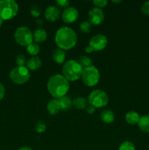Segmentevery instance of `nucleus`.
I'll return each instance as SVG.
<instances>
[{
  "mask_svg": "<svg viewBox=\"0 0 149 150\" xmlns=\"http://www.w3.org/2000/svg\"><path fill=\"white\" fill-rule=\"evenodd\" d=\"M47 87L49 93L53 98L58 99L65 96L69 91L70 83L69 81L63 75L56 74L50 78Z\"/></svg>",
  "mask_w": 149,
  "mask_h": 150,
  "instance_id": "f257e3e1",
  "label": "nucleus"
},
{
  "mask_svg": "<svg viewBox=\"0 0 149 150\" xmlns=\"http://www.w3.org/2000/svg\"><path fill=\"white\" fill-rule=\"evenodd\" d=\"M77 35L72 28L63 26L56 32L55 42L57 46L62 50H70L77 43Z\"/></svg>",
  "mask_w": 149,
  "mask_h": 150,
  "instance_id": "f03ea898",
  "label": "nucleus"
},
{
  "mask_svg": "<svg viewBox=\"0 0 149 150\" xmlns=\"http://www.w3.org/2000/svg\"><path fill=\"white\" fill-rule=\"evenodd\" d=\"M83 70L81 66L74 60H69L62 67V74L70 81H77L81 77Z\"/></svg>",
  "mask_w": 149,
  "mask_h": 150,
  "instance_id": "7ed1b4c3",
  "label": "nucleus"
},
{
  "mask_svg": "<svg viewBox=\"0 0 149 150\" xmlns=\"http://www.w3.org/2000/svg\"><path fill=\"white\" fill-rule=\"evenodd\" d=\"M18 12V5L13 0L0 1V18L3 21L13 18Z\"/></svg>",
  "mask_w": 149,
  "mask_h": 150,
  "instance_id": "20e7f679",
  "label": "nucleus"
},
{
  "mask_svg": "<svg viewBox=\"0 0 149 150\" xmlns=\"http://www.w3.org/2000/svg\"><path fill=\"white\" fill-rule=\"evenodd\" d=\"M30 72L25 66L16 67L13 68L10 73V79L16 84H23L30 79Z\"/></svg>",
  "mask_w": 149,
  "mask_h": 150,
  "instance_id": "39448f33",
  "label": "nucleus"
},
{
  "mask_svg": "<svg viewBox=\"0 0 149 150\" xmlns=\"http://www.w3.org/2000/svg\"><path fill=\"white\" fill-rule=\"evenodd\" d=\"M109 98L105 92L96 89L91 92L89 96V103L94 108H102L108 105Z\"/></svg>",
  "mask_w": 149,
  "mask_h": 150,
  "instance_id": "423d86ee",
  "label": "nucleus"
},
{
  "mask_svg": "<svg viewBox=\"0 0 149 150\" xmlns=\"http://www.w3.org/2000/svg\"><path fill=\"white\" fill-rule=\"evenodd\" d=\"M81 78L85 84L89 86H94L99 82L100 75L98 69L92 65L83 69Z\"/></svg>",
  "mask_w": 149,
  "mask_h": 150,
  "instance_id": "0eeeda50",
  "label": "nucleus"
},
{
  "mask_svg": "<svg viewBox=\"0 0 149 150\" xmlns=\"http://www.w3.org/2000/svg\"><path fill=\"white\" fill-rule=\"evenodd\" d=\"M14 38L18 44L22 46L27 47L33 41V34L26 26H20L15 32Z\"/></svg>",
  "mask_w": 149,
  "mask_h": 150,
  "instance_id": "6e6552de",
  "label": "nucleus"
},
{
  "mask_svg": "<svg viewBox=\"0 0 149 150\" xmlns=\"http://www.w3.org/2000/svg\"><path fill=\"white\" fill-rule=\"evenodd\" d=\"M108 45V38L102 34H98L92 37L89 41V45L92 47L94 51H102Z\"/></svg>",
  "mask_w": 149,
  "mask_h": 150,
  "instance_id": "1a4fd4ad",
  "label": "nucleus"
},
{
  "mask_svg": "<svg viewBox=\"0 0 149 150\" xmlns=\"http://www.w3.org/2000/svg\"><path fill=\"white\" fill-rule=\"evenodd\" d=\"M88 18H89V21L90 22L91 24L92 23L93 25H99L105 19V14L102 9L93 7L89 10Z\"/></svg>",
  "mask_w": 149,
  "mask_h": 150,
  "instance_id": "9d476101",
  "label": "nucleus"
},
{
  "mask_svg": "<svg viewBox=\"0 0 149 150\" xmlns=\"http://www.w3.org/2000/svg\"><path fill=\"white\" fill-rule=\"evenodd\" d=\"M79 17V13L74 7H70L64 10L61 15L62 21L66 23H72L77 20Z\"/></svg>",
  "mask_w": 149,
  "mask_h": 150,
  "instance_id": "9b49d317",
  "label": "nucleus"
},
{
  "mask_svg": "<svg viewBox=\"0 0 149 150\" xmlns=\"http://www.w3.org/2000/svg\"><path fill=\"white\" fill-rule=\"evenodd\" d=\"M61 12L60 10L56 6H49L47 7L44 13L45 18L51 22H54L56 20H58L59 18Z\"/></svg>",
  "mask_w": 149,
  "mask_h": 150,
  "instance_id": "f8f14e48",
  "label": "nucleus"
},
{
  "mask_svg": "<svg viewBox=\"0 0 149 150\" xmlns=\"http://www.w3.org/2000/svg\"><path fill=\"white\" fill-rule=\"evenodd\" d=\"M47 109H48V113L51 115H55V114H58L61 111V106H60L58 100H51L47 105Z\"/></svg>",
  "mask_w": 149,
  "mask_h": 150,
  "instance_id": "ddd939ff",
  "label": "nucleus"
},
{
  "mask_svg": "<svg viewBox=\"0 0 149 150\" xmlns=\"http://www.w3.org/2000/svg\"><path fill=\"white\" fill-rule=\"evenodd\" d=\"M42 62L39 57H32L26 62V67L30 70H37L42 66Z\"/></svg>",
  "mask_w": 149,
  "mask_h": 150,
  "instance_id": "4468645a",
  "label": "nucleus"
},
{
  "mask_svg": "<svg viewBox=\"0 0 149 150\" xmlns=\"http://www.w3.org/2000/svg\"><path fill=\"white\" fill-rule=\"evenodd\" d=\"M48 37V34L45 30L42 29H38L34 31L33 34V40L35 43H42L45 42Z\"/></svg>",
  "mask_w": 149,
  "mask_h": 150,
  "instance_id": "2eb2a0df",
  "label": "nucleus"
},
{
  "mask_svg": "<svg viewBox=\"0 0 149 150\" xmlns=\"http://www.w3.org/2000/svg\"><path fill=\"white\" fill-rule=\"evenodd\" d=\"M52 58L55 62L58 64H62L66 59V54L64 50L58 48H56L52 54Z\"/></svg>",
  "mask_w": 149,
  "mask_h": 150,
  "instance_id": "dca6fc26",
  "label": "nucleus"
},
{
  "mask_svg": "<svg viewBox=\"0 0 149 150\" xmlns=\"http://www.w3.org/2000/svg\"><path fill=\"white\" fill-rule=\"evenodd\" d=\"M140 117L138 113L134 111H130L126 114L125 120L127 122L129 125L138 124Z\"/></svg>",
  "mask_w": 149,
  "mask_h": 150,
  "instance_id": "f3484780",
  "label": "nucleus"
},
{
  "mask_svg": "<svg viewBox=\"0 0 149 150\" xmlns=\"http://www.w3.org/2000/svg\"><path fill=\"white\" fill-rule=\"evenodd\" d=\"M101 120L106 124H110L115 120V114L110 110H104L101 113Z\"/></svg>",
  "mask_w": 149,
  "mask_h": 150,
  "instance_id": "a211bd4d",
  "label": "nucleus"
},
{
  "mask_svg": "<svg viewBox=\"0 0 149 150\" xmlns=\"http://www.w3.org/2000/svg\"><path fill=\"white\" fill-rule=\"evenodd\" d=\"M138 127L141 131L144 133H149V114L140 117Z\"/></svg>",
  "mask_w": 149,
  "mask_h": 150,
  "instance_id": "6ab92c4d",
  "label": "nucleus"
},
{
  "mask_svg": "<svg viewBox=\"0 0 149 150\" xmlns=\"http://www.w3.org/2000/svg\"><path fill=\"white\" fill-rule=\"evenodd\" d=\"M88 101L83 97H77L73 100L72 105L78 110H83L87 108Z\"/></svg>",
  "mask_w": 149,
  "mask_h": 150,
  "instance_id": "aec40b11",
  "label": "nucleus"
},
{
  "mask_svg": "<svg viewBox=\"0 0 149 150\" xmlns=\"http://www.w3.org/2000/svg\"><path fill=\"white\" fill-rule=\"evenodd\" d=\"M58 102H59L60 106H61V110L63 111H68L70 109L72 105V101L71 100L70 98L67 96L61 97V98H58Z\"/></svg>",
  "mask_w": 149,
  "mask_h": 150,
  "instance_id": "412c9836",
  "label": "nucleus"
},
{
  "mask_svg": "<svg viewBox=\"0 0 149 150\" xmlns=\"http://www.w3.org/2000/svg\"><path fill=\"white\" fill-rule=\"evenodd\" d=\"M77 62L82 67V68L85 69L86 67H89L92 66V59L89 57L87 56H81L79 57L77 60Z\"/></svg>",
  "mask_w": 149,
  "mask_h": 150,
  "instance_id": "4be33fe9",
  "label": "nucleus"
},
{
  "mask_svg": "<svg viewBox=\"0 0 149 150\" xmlns=\"http://www.w3.org/2000/svg\"><path fill=\"white\" fill-rule=\"evenodd\" d=\"M26 51H28V53L30 55L34 57V56L37 55L39 54V51H40V48H39V46L38 45V44L34 43V42H32L30 45H29L26 47Z\"/></svg>",
  "mask_w": 149,
  "mask_h": 150,
  "instance_id": "5701e85b",
  "label": "nucleus"
},
{
  "mask_svg": "<svg viewBox=\"0 0 149 150\" xmlns=\"http://www.w3.org/2000/svg\"><path fill=\"white\" fill-rule=\"evenodd\" d=\"M118 150H135V146L132 142L126 141L120 145Z\"/></svg>",
  "mask_w": 149,
  "mask_h": 150,
  "instance_id": "b1692460",
  "label": "nucleus"
},
{
  "mask_svg": "<svg viewBox=\"0 0 149 150\" xmlns=\"http://www.w3.org/2000/svg\"><path fill=\"white\" fill-rule=\"evenodd\" d=\"M91 29V24L89 21H83L80 23V29L84 33L90 32Z\"/></svg>",
  "mask_w": 149,
  "mask_h": 150,
  "instance_id": "393cba45",
  "label": "nucleus"
},
{
  "mask_svg": "<svg viewBox=\"0 0 149 150\" xmlns=\"http://www.w3.org/2000/svg\"><path fill=\"white\" fill-rule=\"evenodd\" d=\"M35 130L38 133H42L46 130V125L42 121H38L35 125Z\"/></svg>",
  "mask_w": 149,
  "mask_h": 150,
  "instance_id": "a878e982",
  "label": "nucleus"
},
{
  "mask_svg": "<svg viewBox=\"0 0 149 150\" xmlns=\"http://www.w3.org/2000/svg\"><path fill=\"white\" fill-rule=\"evenodd\" d=\"M30 12L32 16H34L35 18H37L40 15L41 10L37 4H33L32 6V7H31Z\"/></svg>",
  "mask_w": 149,
  "mask_h": 150,
  "instance_id": "bb28decb",
  "label": "nucleus"
},
{
  "mask_svg": "<svg viewBox=\"0 0 149 150\" xmlns=\"http://www.w3.org/2000/svg\"><path fill=\"white\" fill-rule=\"evenodd\" d=\"M15 61H16V63H17V64L18 67H22V66H24V64L26 63V57H25L24 55L20 54V55H18L16 57Z\"/></svg>",
  "mask_w": 149,
  "mask_h": 150,
  "instance_id": "cd10ccee",
  "label": "nucleus"
},
{
  "mask_svg": "<svg viewBox=\"0 0 149 150\" xmlns=\"http://www.w3.org/2000/svg\"><path fill=\"white\" fill-rule=\"evenodd\" d=\"M93 4L98 8H102V7H106L108 4V1L107 0H95L93 1Z\"/></svg>",
  "mask_w": 149,
  "mask_h": 150,
  "instance_id": "c85d7f7f",
  "label": "nucleus"
},
{
  "mask_svg": "<svg viewBox=\"0 0 149 150\" xmlns=\"http://www.w3.org/2000/svg\"><path fill=\"white\" fill-rule=\"evenodd\" d=\"M141 11L143 14L149 16V1H145L141 7Z\"/></svg>",
  "mask_w": 149,
  "mask_h": 150,
  "instance_id": "c756f323",
  "label": "nucleus"
},
{
  "mask_svg": "<svg viewBox=\"0 0 149 150\" xmlns=\"http://www.w3.org/2000/svg\"><path fill=\"white\" fill-rule=\"evenodd\" d=\"M56 3L60 7H68L70 2L68 0H57V1H56Z\"/></svg>",
  "mask_w": 149,
  "mask_h": 150,
  "instance_id": "7c9ffc66",
  "label": "nucleus"
},
{
  "mask_svg": "<svg viewBox=\"0 0 149 150\" xmlns=\"http://www.w3.org/2000/svg\"><path fill=\"white\" fill-rule=\"evenodd\" d=\"M4 94H5V89H4V87L2 83L0 82V100H2V98H4Z\"/></svg>",
  "mask_w": 149,
  "mask_h": 150,
  "instance_id": "2f4dec72",
  "label": "nucleus"
},
{
  "mask_svg": "<svg viewBox=\"0 0 149 150\" xmlns=\"http://www.w3.org/2000/svg\"><path fill=\"white\" fill-rule=\"evenodd\" d=\"M86 112L89 114H93V113L95 112V110H96V108H94L93 106L92 105H88L87 108H86Z\"/></svg>",
  "mask_w": 149,
  "mask_h": 150,
  "instance_id": "473e14b6",
  "label": "nucleus"
},
{
  "mask_svg": "<svg viewBox=\"0 0 149 150\" xmlns=\"http://www.w3.org/2000/svg\"><path fill=\"white\" fill-rule=\"evenodd\" d=\"M85 51H86V53H89V54H91V53H92L93 51H93V48H92V47H91L89 45L86 47V49H85Z\"/></svg>",
  "mask_w": 149,
  "mask_h": 150,
  "instance_id": "72a5a7b5",
  "label": "nucleus"
},
{
  "mask_svg": "<svg viewBox=\"0 0 149 150\" xmlns=\"http://www.w3.org/2000/svg\"><path fill=\"white\" fill-rule=\"evenodd\" d=\"M18 150H32V149L29 146H22L20 149H18Z\"/></svg>",
  "mask_w": 149,
  "mask_h": 150,
  "instance_id": "f704fd0d",
  "label": "nucleus"
},
{
  "mask_svg": "<svg viewBox=\"0 0 149 150\" xmlns=\"http://www.w3.org/2000/svg\"><path fill=\"white\" fill-rule=\"evenodd\" d=\"M2 23H3V20L1 18H0V27H1V26Z\"/></svg>",
  "mask_w": 149,
  "mask_h": 150,
  "instance_id": "c9c22d12",
  "label": "nucleus"
},
{
  "mask_svg": "<svg viewBox=\"0 0 149 150\" xmlns=\"http://www.w3.org/2000/svg\"><path fill=\"white\" fill-rule=\"evenodd\" d=\"M112 2H114V3H119V2H121V1H112Z\"/></svg>",
  "mask_w": 149,
  "mask_h": 150,
  "instance_id": "e433bc0d",
  "label": "nucleus"
}]
</instances>
